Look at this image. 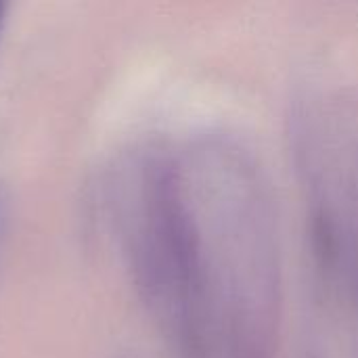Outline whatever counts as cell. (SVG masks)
I'll list each match as a JSON object with an SVG mask.
<instances>
[{
  "label": "cell",
  "instance_id": "1",
  "mask_svg": "<svg viewBox=\"0 0 358 358\" xmlns=\"http://www.w3.org/2000/svg\"><path fill=\"white\" fill-rule=\"evenodd\" d=\"M206 222L199 220L214 346L229 358H273L279 334L277 224L260 170L239 145L208 149ZM195 208V206H193Z\"/></svg>",
  "mask_w": 358,
  "mask_h": 358
},
{
  "label": "cell",
  "instance_id": "3",
  "mask_svg": "<svg viewBox=\"0 0 358 358\" xmlns=\"http://www.w3.org/2000/svg\"><path fill=\"white\" fill-rule=\"evenodd\" d=\"M358 113L344 99L306 103L298 115L313 248L329 283L358 306Z\"/></svg>",
  "mask_w": 358,
  "mask_h": 358
},
{
  "label": "cell",
  "instance_id": "2",
  "mask_svg": "<svg viewBox=\"0 0 358 358\" xmlns=\"http://www.w3.org/2000/svg\"><path fill=\"white\" fill-rule=\"evenodd\" d=\"M138 273L170 338L187 358H210L212 317L195 208L176 166L155 162L143 178Z\"/></svg>",
  "mask_w": 358,
  "mask_h": 358
},
{
  "label": "cell",
  "instance_id": "4",
  "mask_svg": "<svg viewBox=\"0 0 358 358\" xmlns=\"http://www.w3.org/2000/svg\"><path fill=\"white\" fill-rule=\"evenodd\" d=\"M2 10H4V6H2V2H0V19H2Z\"/></svg>",
  "mask_w": 358,
  "mask_h": 358
}]
</instances>
